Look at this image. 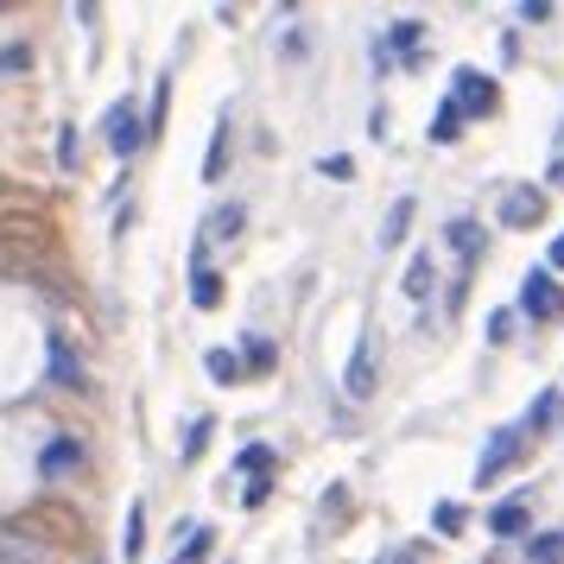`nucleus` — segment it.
<instances>
[{
    "label": "nucleus",
    "mask_w": 564,
    "mask_h": 564,
    "mask_svg": "<svg viewBox=\"0 0 564 564\" xmlns=\"http://www.w3.org/2000/svg\"><path fill=\"white\" fill-rule=\"evenodd\" d=\"M147 133H153V128H147V121H140V115H133L128 102H121V108H108V147H115L121 159L140 153V140H147Z\"/></svg>",
    "instance_id": "f257e3e1"
},
{
    "label": "nucleus",
    "mask_w": 564,
    "mask_h": 564,
    "mask_svg": "<svg viewBox=\"0 0 564 564\" xmlns=\"http://www.w3.org/2000/svg\"><path fill=\"white\" fill-rule=\"evenodd\" d=\"M564 292L552 285V273H527V285H520V311L527 317H558Z\"/></svg>",
    "instance_id": "f03ea898"
},
{
    "label": "nucleus",
    "mask_w": 564,
    "mask_h": 564,
    "mask_svg": "<svg viewBox=\"0 0 564 564\" xmlns=\"http://www.w3.org/2000/svg\"><path fill=\"white\" fill-rule=\"evenodd\" d=\"M39 469H45V482H64V476H77V469H83V444H77V437H57V444H45Z\"/></svg>",
    "instance_id": "7ed1b4c3"
},
{
    "label": "nucleus",
    "mask_w": 564,
    "mask_h": 564,
    "mask_svg": "<svg viewBox=\"0 0 564 564\" xmlns=\"http://www.w3.org/2000/svg\"><path fill=\"white\" fill-rule=\"evenodd\" d=\"M0 564H45V545L20 527H0Z\"/></svg>",
    "instance_id": "20e7f679"
},
{
    "label": "nucleus",
    "mask_w": 564,
    "mask_h": 564,
    "mask_svg": "<svg viewBox=\"0 0 564 564\" xmlns=\"http://www.w3.org/2000/svg\"><path fill=\"white\" fill-rule=\"evenodd\" d=\"M513 451H520V437H513V432H495V437H488L482 463H476V482H495V476L513 463Z\"/></svg>",
    "instance_id": "39448f33"
},
{
    "label": "nucleus",
    "mask_w": 564,
    "mask_h": 564,
    "mask_svg": "<svg viewBox=\"0 0 564 564\" xmlns=\"http://www.w3.org/2000/svg\"><path fill=\"white\" fill-rule=\"evenodd\" d=\"M539 209H545L539 191H508V197H501V223H508V229H527V223H539Z\"/></svg>",
    "instance_id": "423d86ee"
},
{
    "label": "nucleus",
    "mask_w": 564,
    "mask_h": 564,
    "mask_svg": "<svg viewBox=\"0 0 564 564\" xmlns=\"http://www.w3.org/2000/svg\"><path fill=\"white\" fill-rule=\"evenodd\" d=\"M457 108H495V83L482 70H457Z\"/></svg>",
    "instance_id": "0eeeda50"
},
{
    "label": "nucleus",
    "mask_w": 564,
    "mask_h": 564,
    "mask_svg": "<svg viewBox=\"0 0 564 564\" xmlns=\"http://www.w3.org/2000/svg\"><path fill=\"white\" fill-rule=\"evenodd\" d=\"M52 381L57 387H89V381H83V361L64 349V336H52Z\"/></svg>",
    "instance_id": "6e6552de"
},
{
    "label": "nucleus",
    "mask_w": 564,
    "mask_h": 564,
    "mask_svg": "<svg viewBox=\"0 0 564 564\" xmlns=\"http://www.w3.org/2000/svg\"><path fill=\"white\" fill-rule=\"evenodd\" d=\"M349 400H368V393H375V356H368V343H361L356 349V361H349Z\"/></svg>",
    "instance_id": "1a4fd4ad"
},
{
    "label": "nucleus",
    "mask_w": 564,
    "mask_h": 564,
    "mask_svg": "<svg viewBox=\"0 0 564 564\" xmlns=\"http://www.w3.org/2000/svg\"><path fill=\"white\" fill-rule=\"evenodd\" d=\"M488 527H495L501 539H520L527 533V501H501V508L488 513Z\"/></svg>",
    "instance_id": "9d476101"
},
{
    "label": "nucleus",
    "mask_w": 564,
    "mask_h": 564,
    "mask_svg": "<svg viewBox=\"0 0 564 564\" xmlns=\"http://www.w3.org/2000/svg\"><path fill=\"white\" fill-rule=\"evenodd\" d=\"M406 292H412V299H425V292H432V254H412V267H406Z\"/></svg>",
    "instance_id": "9b49d317"
},
{
    "label": "nucleus",
    "mask_w": 564,
    "mask_h": 564,
    "mask_svg": "<svg viewBox=\"0 0 564 564\" xmlns=\"http://www.w3.org/2000/svg\"><path fill=\"white\" fill-rule=\"evenodd\" d=\"M527 558H533V564H558V558H564V533L533 539V545H527Z\"/></svg>",
    "instance_id": "f8f14e48"
},
{
    "label": "nucleus",
    "mask_w": 564,
    "mask_h": 564,
    "mask_svg": "<svg viewBox=\"0 0 564 564\" xmlns=\"http://www.w3.org/2000/svg\"><path fill=\"white\" fill-rule=\"evenodd\" d=\"M223 159H229V128H216V140H209V159H204V178H223Z\"/></svg>",
    "instance_id": "ddd939ff"
},
{
    "label": "nucleus",
    "mask_w": 564,
    "mask_h": 564,
    "mask_svg": "<svg viewBox=\"0 0 564 564\" xmlns=\"http://www.w3.org/2000/svg\"><path fill=\"white\" fill-rule=\"evenodd\" d=\"M235 229H241V204H223L216 216H209V235H223V241H229Z\"/></svg>",
    "instance_id": "4468645a"
},
{
    "label": "nucleus",
    "mask_w": 564,
    "mask_h": 564,
    "mask_svg": "<svg viewBox=\"0 0 564 564\" xmlns=\"http://www.w3.org/2000/svg\"><path fill=\"white\" fill-rule=\"evenodd\" d=\"M191 299H197V305H216V273L204 267V254H197V285H191Z\"/></svg>",
    "instance_id": "2eb2a0df"
},
{
    "label": "nucleus",
    "mask_w": 564,
    "mask_h": 564,
    "mask_svg": "<svg viewBox=\"0 0 564 564\" xmlns=\"http://www.w3.org/2000/svg\"><path fill=\"white\" fill-rule=\"evenodd\" d=\"M26 64H32L26 45H0V77H13V70H26Z\"/></svg>",
    "instance_id": "dca6fc26"
},
{
    "label": "nucleus",
    "mask_w": 564,
    "mask_h": 564,
    "mask_svg": "<svg viewBox=\"0 0 564 564\" xmlns=\"http://www.w3.org/2000/svg\"><path fill=\"white\" fill-rule=\"evenodd\" d=\"M451 248H457V254H476V248H482V235L469 229V223H451Z\"/></svg>",
    "instance_id": "f3484780"
},
{
    "label": "nucleus",
    "mask_w": 564,
    "mask_h": 564,
    "mask_svg": "<svg viewBox=\"0 0 564 564\" xmlns=\"http://www.w3.org/2000/svg\"><path fill=\"white\" fill-rule=\"evenodd\" d=\"M406 216H412V204H406V197H400V204H393V216H387L381 241H400V235H406Z\"/></svg>",
    "instance_id": "a211bd4d"
},
{
    "label": "nucleus",
    "mask_w": 564,
    "mask_h": 564,
    "mask_svg": "<svg viewBox=\"0 0 564 564\" xmlns=\"http://www.w3.org/2000/svg\"><path fill=\"white\" fill-rule=\"evenodd\" d=\"M457 121H463V108H457V102H444V115H437V128H432V133H437V140H457Z\"/></svg>",
    "instance_id": "6ab92c4d"
},
{
    "label": "nucleus",
    "mask_w": 564,
    "mask_h": 564,
    "mask_svg": "<svg viewBox=\"0 0 564 564\" xmlns=\"http://www.w3.org/2000/svg\"><path fill=\"white\" fill-rule=\"evenodd\" d=\"M235 368H241V361H235L229 349H216V356H209V375H216V381H235Z\"/></svg>",
    "instance_id": "aec40b11"
},
{
    "label": "nucleus",
    "mask_w": 564,
    "mask_h": 564,
    "mask_svg": "<svg viewBox=\"0 0 564 564\" xmlns=\"http://www.w3.org/2000/svg\"><path fill=\"white\" fill-rule=\"evenodd\" d=\"M204 545H209V533H197V527H191V545L178 552V564H197V558H204Z\"/></svg>",
    "instance_id": "412c9836"
},
{
    "label": "nucleus",
    "mask_w": 564,
    "mask_h": 564,
    "mask_svg": "<svg viewBox=\"0 0 564 564\" xmlns=\"http://www.w3.org/2000/svg\"><path fill=\"white\" fill-rule=\"evenodd\" d=\"M57 165H77V133L64 128V140H57Z\"/></svg>",
    "instance_id": "4be33fe9"
},
{
    "label": "nucleus",
    "mask_w": 564,
    "mask_h": 564,
    "mask_svg": "<svg viewBox=\"0 0 564 564\" xmlns=\"http://www.w3.org/2000/svg\"><path fill=\"white\" fill-rule=\"evenodd\" d=\"M393 45H400V52H412V45H419V26H412V20H400V32H393Z\"/></svg>",
    "instance_id": "5701e85b"
},
{
    "label": "nucleus",
    "mask_w": 564,
    "mask_h": 564,
    "mask_svg": "<svg viewBox=\"0 0 564 564\" xmlns=\"http://www.w3.org/2000/svg\"><path fill=\"white\" fill-rule=\"evenodd\" d=\"M552 267H564V235H558V241H552Z\"/></svg>",
    "instance_id": "b1692460"
}]
</instances>
